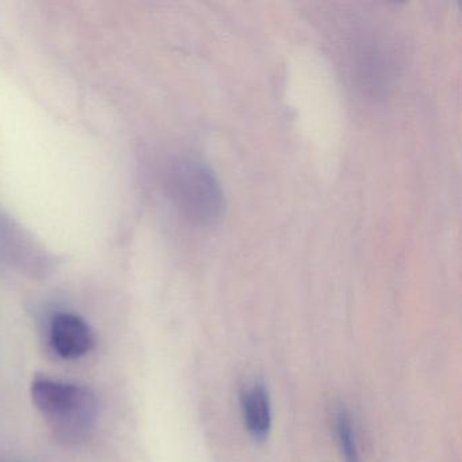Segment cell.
Instances as JSON below:
<instances>
[{"label":"cell","instance_id":"6da1fadb","mask_svg":"<svg viewBox=\"0 0 462 462\" xmlns=\"http://www.w3.org/2000/svg\"><path fill=\"white\" fill-rule=\"evenodd\" d=\"M31 396L56 440L79 446L90 439L98 423V397L83 383L36 377Z\"/></svg>","mask_w":462,"mask_h":462},{"label":"cell","instance_id":"7a4b0ae2","mask_svg":"<svg viewBox=\"0 0 462 462\" xmlns=\"http://www.w3.org/2000/svg\"><path fill=\"white\" fill-rule=\"evenodd\" d=\"M174 194L183 213L199 226H215L223 217L226 208L223 186L204 162L189 159L178 166Z\"/></svg>","mask_w":462,"mask_h":462},{"label":"cell","instance_id":"3957f363","mask_svg":"<svg viewBox=\"0 0 462 462\" xmlns=\"http://www.w3.org/2000/svg\"><path fill=\"white\" fill-rule=\"evenodd\" d=\"M48 342L56 356L67 361H75L93 350L96 334L82 316L72 312H58L51 318Z\"/></svg>","mask_w":462,"mask_h":462},{"label":"cell","instance_id":"277c9868","mask_svg":"<svg viewBox=\"0 0 462 462\" xmlns=\"http://www.w3.org/2000/svg\"><path fill=\"white\" fill-rule=\"evenodd\" d=\"M243 418L251 437L264 439L272 429V402L262 383H254L242 396Z\"/></svg>","mask_w":462,"mask_h":462},{"label":"cell","instance_id":"5b68a950","mask_svg":"<svg viewBox=\"0 0 462 462\" xmlns=\"http://www.w3.org/2000/svg\"><path fill=\"white\" fill-rule=\"evenodd\" d=\"M335 431H337V443H339L345 461L361 462L356 427H354L350 413L347 411H337V416H335Z\"/></svg>","mask_w":462,"mask_h":462}]
</instances>
